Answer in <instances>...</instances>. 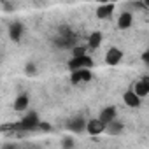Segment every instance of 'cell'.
I'll return each mask as SVG.
<instances>
[{"label": "cell", "instance_id": "1", "mask_svg": "<svg viewBox=\"0 0 149 149\" xmlns=\"http://www.w3.org/2000/svg\"><path fill=\"white\" fill-rule=\"evenodd\" d=\"M39 114L37 112H33V111H26V114L21 118V121L18 123V128L19 130H23V132H33V130H37V126H39Z\"/></svg>", "mask_w": 149, "mask_h": 149}, {"label": "cell", "instance_id": "2", "mask_svg": "<svg viewBox=\"0 0 149 149\" xmlns=\"http://www.w3.org/2000/svg\"><path fill=\"white\" fill-rule=\"evenodd\" d=\"M67 65H68V70L72 72V70H79V68H84V67L91 68L95 65V61L90 54H83V56H72Z\"/></svg>", "mask_w": 149, "mask_h": 149}, {"label": "cell", "instance_id": "3", "mask_svg": "<svg viewBox=\"0 0 149 149\" xmlns=\"http://www.w3.org/2000/svg\"><path fill=\"white\" fill-rule=\"evenodd\" d=\"M84 132H86L88 135H93V137L102 135V133H105V123H102L98 118L86 119V128H84Z\"/></svg>", "mask_w": 149, "mask_h": 149}, {"label": "cell", "instance_id": "4", "mask_svg": "<svg viewBox=\"0 0 149 149\" xmlns=\"http://www.w3.org/2000/svg\"><path fill=\"white\" fill-rule=\"evenodd\" d=\"M104 60H105V63H107V65H111V67L119 65V63H121V60H123V49H119V47H116V46L109 47V49L105 51Z\"/></svg>", "mask_w": 149, "mask_h": 149}, {"label": "cell", "instance_id": "5", "mask_svg": "<svg viewBox=\"0 0 149 149\" xmlns=\"http://www.w3.org/2000/svg\"><path fill=\"white\" fill-rule=\"evenodd\" d=\"M114 9H116L114 2H105V4H100V6L97 7L95 14H97L98 19H111L112 14H114Z\"/></svg>", "mask_w": 149, "mask_h": 149}, {"label": "cell", "instance_id": "6", "mask_svg": "<svg viewBox=\"0 0 149 149\" xmlns=\"http://www.w3.org/2000/svg\"><path fill=\"white\" fill-rule=\"evenodd\" d=\"M123 104H125L126 107H130V109H139V107L142 105V98L137 97V95L133 93V90L130 88V90H126V91L123 93Z\"/></svg>", "mask_w": 149, "mask_h": 149}, {"label": "cell", "instance_id": "7", "mask_svg": "<svg viewBox=\"0 0 149 149\" xmlns=\"http://www.w3.org/2000/svg\"><path fill=\"white\" fill-rule=\"evenodd\" d=\"M132 90H133V93L137 95V97H140L142 100L149 95V81H147V77H142V79H139L137 83H133L132 84Z\"/></svg>", "mask_w": 149, "mask_h": 149}, {"label": "cell", "instance_id": "8", "mask_svg": "<svg viewBox=\"0 0 149 149\" xmlns=\"http://www.w3.org/2000/svg\"><path fill=\"white\" fill-rule=\"evenodd\" d=\"M28 107H30V97H28V93H19L14 98V102H13V109L16 112H26Z\"/></svg>", "mask_w": 149, "mask_h": 149}, {"label": "cell", "instance_id": "9", "mask_svg": "<svg viewBox=\"0 0 149 149\" xmlns=\"http://www.w3.org/2000/svg\"><path fill=\"white\" fill-rule=\"evenodd\" d=\"M84 128H86V119L84 118H74L67 123V130L72 132V133H76V135H81L84 133Z\"/></svg>", "mask_w": 149, "mask_h": 149}, {"label": "cell", "instance_id": "10", "mask_svg": "<svg viewBox=\"0 0 149 149\" xmlns=\"http://www.w3.org/2000/svg\"><path fill=\"white\" fill-rule=\"evenodd\" d=\"M132 25H133V14L130 11H123L116 19V26L119 30H128V28H132Z\"/></svg>", "mask_w": 149, "mask_h": 149}, {"label": "cell", "instance_id": "11", "mask_svg": "<svg viewBox=\"0 0 149 149\" xmlns=\"http://www.w3.org/2000/svg\"><path fill=\"white\" fill-rule=\"evenodd\" d=\"M23 33H25V26H23L21 21H13L9 25V37H11V40L19 42L21 37H23Z\"/></svg>", "mask_w": 149, "mask_h": 149}, {"label": "cell", "instance_id": "12", "mask_svg": "<svg viewBox=\"0 0 149 149\" xmlns=\"http://www.w3.org/2000/svg\"><path fill=\"white\" fill-rule=\"evenodd\" d=\"M118 118V109L114 107V105H107V107H104L102 111H100V114H98V119L102 121V123H109V121H112V119H116Z\"/></svg>", "mask_w": 149, "mask_h": 149}, {"label": "cell", "instance_id": "13", "mask_svg": "<svg viewBox=\"0 0 149 149\" xmlns=\"http://www.w3.org/2000/svg\"><path fill=\"white\" fill-rule=\"evenodd\" d=\"M125 132V125L121 123V121H118V119H112V121H109L107 125H105V133H109V135H112V137H118V135H121Z\"/></svg>", "mask_w": 149, "mask_h": 149}, {"label": "cell", "instance_id": "14", "mask_svg": "<svg viewBox=\"0 0 149 149\" xmlns=\"http://www.w3.org/2000/svg\"><path fill=\"white\" fill-rule=\"evenodd\" d=\"M102 40H104V35H102V32H93V33H90V37H88V49L90 51H93V49H98L100 46H102Z\"/></svg>", "mask_w": 149, "mask_h": 149}, {"label": "cell", "instance_id": "15", "mask_svg": "<svg viewBox=\"0 0 149 149\" xmlns=\"http://www.w3.org/2000/svg\"><path fill=\"white\" fill-rule=\"evenodd\" d=\"M79 77H81V83H90L93 79V72L91 68L84 67V68H79Z\"/></svg>", "mask_w": 149, "mask_h": 149}, {"label": "cell", "instance_id": "16", "mask_svg": "<svg viewBox=\"0 0 149 149\" xmlns=\"http://www.w3.org/2000/svg\"><path fill=\"white\" fill-rule=\"evenodd\" d=\"M60 144H61V147H65V149H72V147H76V140H74L70 135H65V137H61Z\"/></svg>", "mask_w": 149, "mask_h": 149}, {"label": "cell", "instance_id": "17", "mask_svg": "<svg viewBox=\"0 0 149 149\" xmlns=\"http://www.w3.org/2000/svg\"><path fill=\"white\" fill-rule=\"evenodd\" d=\"M88 46H72V56H83L88 54Z\"/></svg>", "mask_w": 149, "mask_h": 149}, {"label": "cell", "instance_id": "18", "mask_svg": "<svg viewBox=\"0 0 149 149\" xmlns=\"http://www.w3.org/2000/svg\"><path fill=\"white\" fill-rule=\"evenodd\" d=\"M25 74L26 76H37V65L33 63V61H28L26 65H25Z\"/></svg>", "mask_w": 149, "mask_h": 149}, {"label": "cell", "instance_id": "19", "mask_svg": "<svg viewBox=\"0 0 149 149\" xmlns=\"http://www.w3.org/2000/svg\"><path fill=\"white\" fill-rule=\"evenodd\" d=\"M37 130H44V132H51V130H53V126H51V125H47V123H44V121H39V126H37Z\"/></svg>", "mask_w": 149, "mask_h": 149}, {"label": "cell", "instance_id": "20", "mask_svg": "<svg viewBox=\"0 0 149 149\" xmlns=\"http://www.w3.org/2000/svg\"><path fill=\"white\" fill-rule=\"evenodd\" d=\"M142 61H144L146 65H149V51H144V53H142Z\"/></svg>", "mask_w": 149, "mask_h": 149}, {"label": "cell", "instance_id": "21", "mask_svg": "<svg viewBox=\"0 0 149 149\" xmlns=\"http://www.w3.org/2000/svg\"><path fill=\"white\" fill-rule=\"evenodd\" d=\"M98 2L100 4H105V2H111V0H98Z\"/></svg>", "mask_w": 149, "mask_h": 149}, {"label": "cell", "instance_id": "22", "mask_svg": "<svg viewBox=\"0 0 149 149\" xmlns=\"http://www.w3.org/2000/svg\"><path fill=\"white\" fill-rule=\"evenodd\" d=\"M111 2H116V0H111Z\"/></svg>", "mask_w": 149, "mask_h": 149}]
</instances>
